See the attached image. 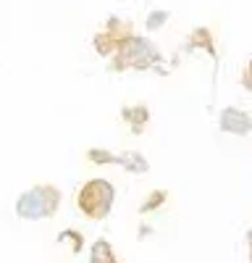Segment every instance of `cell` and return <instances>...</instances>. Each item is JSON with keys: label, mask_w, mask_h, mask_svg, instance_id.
<instances>
[{"label": "cell", "mask_w": 252, "mask_h": 263, "mask_svg": "<svg viewBox=\"0 0 252 263\" xmlns=\"http://www.w3.org/2000/svg\"><path fill=\"white\" fill-rule=\"evenodd\" d=\"M87 158L95 161V163H116L118 161V156H113V153H108V150H97V147H92L87 153Z\"/></svg>", "instance_id": "10"}, {"label": "cell", "mask_w": 252, "mask_h": 263, "mask_svg": "<svg viewBox=\"0 0 252 263\" xmlns=\"http://www.w3.org/2000/svg\"><path fill=\"white\" fill-rule=\"evenodd\" d=\"M168 200V195L163 192V190H155V192H150V197H144V203H142V213H147V211H155V208H160L163 203Z\"/></svg>", "instance_id": "9"}, {"label": "cell", "mask_w": 252, "mask_h": 263, "mask_svg": "<svg viewBox=\"0 0 252 263\" xmlns=\"http://www.w3.org/2000/svg\"><path fill=\"white\" fill-rule=\"evenodd\" d=\"M113 197L116 190L108 179H90L76 192V208L92 221H102L113 208Z\"/></svg>", "instance_id": "1"}, {"label": "cell", "mask_w": 252, "mask_h": 263, "mask_svg": "<svg viewBox=\"0 0 252 263\" xmlns=\"http://www.w3.org/2000/svg\"><path fill=\"white\" fill-rule=\"evenodd\" d=\"M60 205V192L53 184H37L27 192L18 195L16 213L27 221H39V218H50Z\"/></svg>", "instance_id": "2"}, {"label": "cell", "mask_w": 252, "mask_h": 263, "mask_svg": "<svg viewBox=\"0 0 252 263\" xmlns=\"http://www.w3.org/2000/svg\"><path fill=\"white\" fill-rule=\"evenodd\" d=\"M116 163H121L123 168H129V171H134V174H144V171H147L144 156H142V153H134V150H132V153H121Z\"/></svg>", "instance_id": "7"}, {"label": "cell", "mask_w": 252, "mask_h": 263, "mask_svg": "<svg viewBox=\"0 0 252 263\" xmlns=\"http://www.w3.org/2000/svg\"><path fill=\"white\" fill-rule=\"evenodd\" d=\"M242 87L247 92H252V58L244 63V69H242Z\"/></svg>", "instance_id": "12"}, {"label": "cell", "mask_w": 252, "mask_h": 263, "mask_svg": "<svg viewBox=\"0 0 252 263\" xmlns=\"http://www.w3.org/2000/svg\"><path fill=\"white\" fill-rule=\"evenodd\" d=\"M160 61L158 48L147 37L132 34L126 42H121V48L116 53V69H153Z\"/></svg>", "instance_id": "3"}, {"label": "cell", "mask_w": 252, "mask_h": 263, "mask_svg": "<svg viewBox=\"0 0 252 263\" xmlns=\"http://www.w3.org/2000/svg\"><path fill=\"white\" fill-rule=\"evenodd\" d=\"M123 121H129L134 132H142V126L150 121V111L144 105H129L123 108Z\"/></svg>", "instance_id": "6"}, {"label": "cell", "mask_w": 252, "mask_h": 263, "mask_svg": "<svg viewBox=\"0 0 252 263\" xmlns=\"http://www.w3.org/2000/svg\"><path fill=\"white\" fill-rule=\"evenodd\" d=\"M189 50H197V48H202L205 53H210V55H216V45H213V37H210V29H205V27H197L195 32H192V37H189Z\"/></svg>", "instance_id": "5"}, {"label": "cell", "mask_w": 252, "mask_h": 263, "mask_svg": "<svg viewBox=\"0 0 252 263\" xmlns=\"http://www.w3.org/2000/svg\"><path fill=\"white\" fill-rule=\"evenodd\" d=\"M168 21V13L165 11H153L150 16H147V32H155V29H160L163 24Z\"/></svg>", "instance_id": "11"}, {"label": "cell", "mask_w": 252, "mask_h": 263, "mask_svg": "<svg viewBox=\"0 0 252 263\" xmlns=\"http://www.w3.org/2000/svg\"><path fill=\"white\" fill-rule=\"evenodd\" d=\"M218 126L221 132H226V135H237V137H244L252 132V116L247 111H242V108H223L221 111V119H218Z\"/></svg>", "instance_id": "4"}, {"label": "cell", "mask_w": 252, "mask_h": 263, "mask_svg": "<svg viewBox=\"0 0 252 263\" xmlns=\"http://www.w3.org/2000/svg\"><path fill=\"white\" fill-rule=\"evenodd\" d=\"M247 255H249V260H252V227H249V232H247Z\"/></svg>", "instance_id": "13"}, {"label": "cell", "mask_w": 252, "mask_h": 263, "mask_svg": "<svg viewBox=\"0 0 252 263\" xmlns=\"http://www.w3.org/2000/svg\"><path fill=\"white\" fill-rule=\"evenodd\" d=\"M90 263H118V260H116L111 245L105 242V239H97V242L92 245V250H90Z\"/></svg>", "instance_id": "8"}]
</instances>
